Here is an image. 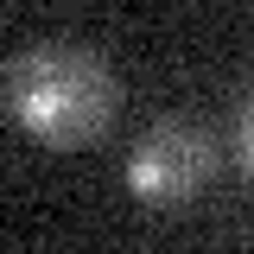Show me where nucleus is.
<instances>
[{"instance_id":"nucleus-1","label":"nucleus","mask_w":254,"mask_h":254,"mask_svg":"<svg viewBox=\"0 0 254 254\" xmlns=\"http://www.w3.org/2000/svg\"><path fill=\"white\" fill-rule=\"evenodd\" d=\"M115 70L83 38H32L6 58V121L38 146H83L115 121Z\"/></svg>"},{"instance_id":"nucleus-2","label":"nucleus","mask_w":254,"mask_h":254,"mask_svg":"<svg viewBox=\"0 0 254 254\" xmlns=\"http://www.w3.org/2000/svg\"><path fill=\"white\" fill-rule=\"evenodd\" d=\"M210 172H216V140L197 121H185V115H165V121H153L133 140L121 178H127V190L140 203L172 210V203H190L197 190L210 185Z\"/></svg>"},{"instance_id":"nucleus-3","label":"nucleus","mask_w":254,"mask_h":254,"mask_svg":"<svg viewBox=\"0 0 254 254\" xmlns=\"http://www.w3.org/2000/svg\"><path fill=\"white\" fill-rule=\"evenodd\" d=\"M235 153H242V165H248V178H254V95L242 102V115H235Z\"/></svg>"}]
</instances>
